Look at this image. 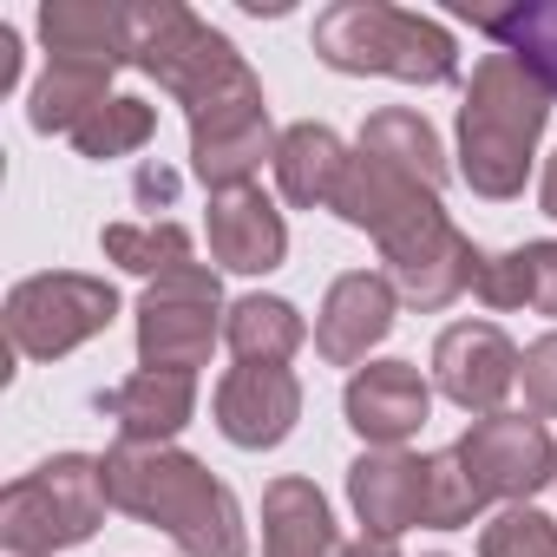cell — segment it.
<instances>
[{
	"mask_svg": "<svg viewBox=\"0 0 557 557\" xmlns=\"http://www.w3.org/2000/svg\"><path fill=\"white\" fill-rule=\"evenodd\" d=\"M106 498L145 524H158L184 557H249L243 505L236 492L190 453L177 446H132L119 440L106 459Z\"/></svg>",
	"mask_w": 557,
	"mask_h": 557,
	"instance_id": "cell-1",
	"label": "cell"
},
{
	"mask_svg": "<svg viewBox=\"0 0 557 557\" xmlns=\"http://www.w3.org/2000/svg\"><path fill=\"white\" fill-rule=\"evenodd\" d=\"M544 125H550V92L511 53H485L459 106V177L492 203L518 197Z\"/></svg>",
	"mask_w": 557,
	"mask_h": 557,
	"instance_id": "cell-2",
	"label": "cell"
},
{
	"mask_svg": "<svg viewBox=\"0 0 557 557\" xmlns=\"http://www.w3.org/2000/svg\"><path fill=\"white\" fill-rule=\"evenodd\" d=\"M315 60L335 73H387L400 86H446L459 73L453 34L387 0H335L315 14Z\"/></svg>",
	"mask_w": 557,
	"mask_h": 557,
	"instance_id": "cell-3",
	"label": "cell"
},
{
	"mask_svg": "<svg viewBox=\"0 0 557 557\" xmlns=\"http://www.w3.org/2000/svg\"><path fill=\"white\" fill-rule=\"evenodd\" d=\"M125 66L151 73L184 112H197V106H210V99L256 79L243 66V53L210 21L177 8V0H132L125 8Z\"/></svg>",
	"mask_w": 557,
	"mask_h": 557,
	"instance_id": "cell-4",
	"label": "cell"
},
{
	"mask_svg": "<svg viewBox=\"0 0 557 557\" xmlns=\"http://www.w3.org/2000/svg\"><path fill=\"white\" fill-rule=\"evenodd\" d=\"M106 472L86 453H53L0 492V544L14 557H53L106 524Z\"/></svg>",
	"mask_w": 557,
	"mask_h": 557,
	"instance_id": "cell-5",
	"label": "cell"
},
{
	"mask_svg": "<svg viewBox=\"0 0 557 557\" xmlns=\"http://www.w3.org/2000/svg\"><path fill=\"white\" fill-rule=\"evenodd\" d=\"M119 315V289L106 275H79V269H47L27 275L8 296V342L27 361H60L73 348H86L92 335H106Z\"/></svg>",
	"mask_w": 557,
	"mask_h": 557,
	"instance_id": "cell-6",
	"label": "cell"
},
{
	"mask_svg": "<svg viewBox=\"0 0 557 557\" xmlns=\"http://www.w3.org/2000/svg\"><path fill=\"white\" fill-rule=\"evenodd\" d=\"M381 243V262H387V283L407 309H446L459 302L466 289H479V275H485V256L466 230H453L446 203H426L413 210L407 223H394Z\"/></svg>",
	"mask_w": 557,
	"mask_h": 557,
	"instance_id": "cell-7",
	"label": "cell"
},
{
	"mask_svg": "<svg viewBox=\"0 0 557 557\" xmlns=\"http://www.w3.org/2000/svg\"><path fill=\"white\" fill-rule=\"evenodd\" d=\"M223 283L216 269L190 262L177 275H158L138 302V361L164 374H197L223 335Z\"/></svg>",
	"mask_w": 557,
	"mask_h": 557,
	"instance_id": "cell-8",
	"label": "cell"
},
{
	"mask_svg": "<svg viewBox=\"0 0 557 557\" xmlns=\"http://www.w3.org/2000/svg\"><path fill=\"white\" fill-rule=\"evenodd\" d=\"M190 119V171L210 197H230V190H249L262 158L275 164V125H269V106H262V79L184 112Z\"/></svg>",
	"mask_w": 557,
	"mask_h": 557,
	"instance_id": "cell-9",
	"label": "cell"
},
{
	"mask_svg": "<svg viewBox=\"0 0 557 557\" xmlns=\"http://www.w3.org/2000/svg\"><path fill=\"white\" fill-rule=\"evenodd\" d=\"M459 459L472 466V479L492 498H511V505H524L531 492H544L557 479V440L544 433V420H524V413L472 420L459 440Z\"/></svg>",
	"mask_w": 557,
	"mask_h": 557,
	"instance_id": "cell-10",
	"label": "cell"
},
{
	"mask_svg": "<svg viewBox=\"0 0 557 557\" xmlns=\"http://www.w3.org/2000/svg\"><path fill=\"white\" fill-rule=\"evenodd\" d=\"M433 381H440V394L453 407H466V413L485 420L518 387V348L505 342L498 322H453L433 342Z\"/></svg>",
	"mask_w": 557,
	"mask_h": 557,
	"instance_id": "cell-11",
	"label": "cell"
},
{
	"mask_svg": "<svg viewBox=\"0 0 557 557\" xmlns=\"http://www.w3.org/2000/svg\"><path fill=\"white\" fill-rule=\"evenodd\" d=\"M302 420V381L289 368H262V361H243L216 381V433L243 453H262V446H283Z\"/></svg>",
	"mask_w": 557,
	"mask_h": 557,
	"instance_id": "cell-12",
	"label": "cell"
},
{
	"mask_svg": "<svg viewBox=\"0 0 557 557\" xmlns=\"http://www.w3.org/2000/svg\"><path fill=\"white\" fill-rule=\"evenodd\" d=\"M394 309H400V296H394L387 275H374V269L335 275L329 296H322V315H315V348H322V361H329V368H361L368 348L387 342Z\"/></svg>",
	"mask_w": 557,
	"mask_h": 557,
	"instance_id": "cell-13",
	"label": "cell"
},
{
	"mask_svg": "<svg viewBox=\"0 0 557 557\" xmlns=\"http://www.w3.org/2000/svg\"><path fill=\"white\" fill-rule=\"evenodd\" d=\"M342 407L368 446H407L433 413V387L413 361H368V368H355Z\"/></svg>",
	"mask_w": 557,
	"mask_h": 557,
	"instance_id": "cell-14",
	"label": "cell"
},
{
	"mask_svg": "<svg viewBox=\"0 0 557 557\" xmlns=\"http://www.w3.org/2000/svg\"><path fill=\"white\" fill-rule=\"evenodd\" d=\"M348 505L368 524V537H400L426 524V459L400 446H368L348 466Z\"/></svg>",
	"mask_w": 557,
	"mask_h": 557,
	"instance_id": "cell-15",
	"label": "cell"
},
{
	"mask_svg": "<svg viewBox=\"0 0 557 557\" xmlns=\"http://www.w3.org/2000/svg\"><path fill=\"white\" fill-rule=\"evenodd\" d=\"M99 413H112L119 440H132V446H171L190 426V413H197V374L138 368L132 381L99 394Z\"/></svg>",
	"mask_w": 557,
	"mask_h": 557,
	"instance_id": "cell-16",
	"label": "cell"
},
{
	"mask_svg": "<svg viewBox=\"0 0 557 557\" xmlns=\"http://www.w3.org/2000/svg\"><path fill=\"white\" fill-rule=\"evenodd\" d=\"M210 256L236 275H262L289 256V223L256 184L249 190H230V197H210Z\"/></svg>",
	"mask_w": 557,
	"mask_h": 557,
	"instance_id": "cell-17",
	"label": "cell"
},
{
	"mask_svg": "<svg viewBox=\"0 0 557 557\" xmlns=\"http://www.w3.org/2000/svg\"><path fill=\"white\" fill-rule=\"evenodd\" d=\"M262 557H348L315 479H275L262 492Z\"/></svg>",
	"mask_w": 557,
	"mask_h": 557,
	"instance_id": "cell-18",
	"label": "cell"
},
{
	"mask_svg": "<svg viewBox=\"0 0 557 557\" xmlns=\"http://www.w3.org/2000/svg\"><path fill=\"white\" fill-rule=\"evenodd\" d=\"M426 203H440V190H426L420 177H407V171H394V164H381L368 151H355V164H348V177L335 190V216L368 230V236H387L394 223H407Z\"/></svg>",
	"mask_w": 557,
	"mask_h": 557,
	"instance_id": "cell-19",
	"label": "cell"
},
{
	"mask_svg": "<svg viewBox=\"0 0 557 557\" xmlns=\"http://www.w3.org/2000/svg\"><path fill=\"white\" fill-rule=\"evenodd\" d=\"M348 145L329 132V125H289L283 145H275V184H283V197L296 210H335V190L348 177Z\"/></svg>",
	"mask_w": 557,
	"mask_h": 557,
	"instance_id": "cell-20",
	"label": "cell"
},
{
	"mask_svg": "<svg viewBox=\"0 0 557 557\" xmlns=\"http://www.w3.org/2000/svg\"><path fill=\"white\" fill-rule=\"evenodd\" d=\"M40 40L53 60H86V66H125V8L112 0H47L40 8Z\"/></svg>",
	"mask_w": 557,
	"mask_h": 557,
	"instance_id": "cell-21",
	"label": "cell"
},
{
	"mask_svg": "<svg viewBox=\"0 0 557 557\" xmlns=\"http://www.w3.org/2000/svg\"><path fill=\"white\" fill-rule=\"evenodd\" d=\"M106 86H112V66L47 60V73L34 79V99H27V125H34V132H47V138H53V132H66V138H73V132H79V125L112 99Z\"/></svg>",
	"mask_w": 557,
	"mask_h": 557,
	"instance_id": "cell-22",
	"label": "cell"
},
{
	"mask_svg": "<svg viewBox=\"0 0 557 557\" xmlns=\"http://www.w3.org/2000/svg\"><path fill=\"white\" fill-rule=\"evenodd\" d=\"M472 27L498 40L544 92H557V0H518V8H472Z\"/></svg>",
	"mask_w": 557,
	"mask_h": 557,
	"instance_id": "cell-23",
	"label": "cell"
},
{
	"mask_svg": "<svg viewBox=\"0 0 557 557\" xmlns=\"http://www.w3.org/2000/svg\"><path fill=\"white\" fill-rule=\"evenodd\" d=\"M479 302L492 309H537L557 322V243H518L505 256H485L479 275Z\"/></svg>",
	"mask_w": 557,
	"mask_h": 557,
	"instance_id": "cell-24",
	"label": "cell"
},
{
	"mask_svg": "<svg viewBox=\"0 0 557 557\" xmlns=\"http://www.w3.org/2000/svg\"><path fill=\"white\" fill-rule=\"evenodd\" d=\"M355 151H368V158H381V164H394V171H407V177H420L426 190H440L446 184V145H440V132L420 119V112H407V106H387V112H374L368 125H361V145Z\"/></svg>",
	"mask_w": 557,
	"mask_h": 557,
	"instance_id": "cell-25",
	"label": "cell"
},
{
	"mask_svg": "<svg viewBox=\"0 0 557 557\" xmlns=\"http://www.w3.org/2000/svg\"><path fill=\"white\" fill-rule=\"evenodd\" d=\"M223 342L236 348V361L283 368V361L309 342V329H302L296 302H283V296H243V302H230V315H223Z\"/></svg>",
	"mask_w": 557,
	"mask_h": 557,
	"instance_id": "cell-26",
	"label": "cell"
},
{
	"mask_svg": "<svg viewBox=\"0 0 557 557\" xmlns=\"http://www.w3.org/2000/svg\"><path fill=\"white\" fill-rule=\"evenodd\" d=\"M99 249H106L119 269L145 275V283L190 269V230H184V223H106V230H99Z\"/></svg>",
	"mask_w": 557,
	"mask_h": 557,
	"instance_id": "cell-27",
	"label": "cell"
},
{
	"mask_svg": "<svg viewBox=\"0 0 557 557\" xmlns=\"http://www.w3.org/2000/svg\"><path fill=\"white\" fill-rule=\"evenodd\" d=\"M151 132H158V106H145V99H106L79 132H73V151L79 158H132V151H145L151 145Z\"/></svg>",
	"mask_w": 557,
	"mask_h": 557,
	"instance_id": "cell-28",
	"label": "cell"
},
{
	"mask_svg": "<svg viewBox=\"0 0 557 557\" xmlns=\"http://www.w3.org/2000/svg\"><path fill=\"white\" fill-rule=\"evenodd\" d=\"M485 485L472 479V466L459 459V446H446V453H426V524L433 531H459V524H472L479 511H485Z\"/></svg>",
	"mask_w": 557,
	"mask_h": 557,
	"instance_id": "cell-29",
	"label": "cell"
},
{
	"mask_svg": "<svg viewBox=\"0 0 557 557\" xmlns=\"http://www.w3.org/2000/svg\"><path fill=\"white\" fill-rule=\"evenodd\" d=\"M479 557H557V524L531 505H505L479 531Z\"/></svg>",
	"mask_w": 557,
	"mask_h": 557,
	"instance_id": "cell-30",
	"label": "cell"
},
{
	"mask_svg": "<svg viewBox=\"0 0 557 557\" xmlns=\"http://www.w3.org/2000/svg\"><path fill=\"white\" fill-rule=\"evenodd\" d=\"M518 381H524V400L537 420H557V335H537L524 355H518Z\"/></svg>",
	"mask_w": 557,
	"mask_h": 557,
	"instance_id": "cell-31",
	"label": "cell"
},
{
	"mask_svg": "<svg viewBox=\"0 0 557 557\" xmlns=\"http://www.w3.org/2000/svg\"><path fill=\"white\" fill-rule=\"evenodd\" d=\"M132 197H138L145 210L171 203V197H177V171H164V164H138V177H132Z\"/></svg>",
	"mask_w": 557,
	"mask_h": 557,
	"instance_id": "cell-32",
	"label": "cell"
},
{
	"mask_svg": "<svg viewBox=\"0 0 557 557\" xmlns=\"http://www.w3.org/2000/svg\"><path fill=\"white\" fill-rule=\"evenodd\" d=\"M14 79H21V34L0 27V92H8Z\"/></svg>",
	"mask_w": 557,
	"mask_h": 557,
	"instance_id": "cell-33",
	"label": "cell"
},
{
	"mask_svg": "<svg viewBox=\"0 0 557 557\" xmlns=\"http://www.w3.org/2000/svg\"><path fill=\"white\" fill-rule=\"evenodd\" d=\"M348 557H400V550H394V537H368V531H361V537L348 544Z\"/></svg>",
	"mask_w": 557,
	"mask_h": 557,
	"instance_id": "cell-34",
	"label": "cell"
},
{
	"mask_svg": "<svg viewBox=\"0 0 557 557\" xmlns=\"http://www.w3.org/2000/svg\"><path fill=\"white\" fill-rule=\"evenodd\" d=\"M537 203H544V216H557V151H550V164H544V184H537Z\"/></svg>",
	"mask_w": 557,
	"mask_h": 557,
	"instance_id": "cell-35",
	"label": "cell"
}]
</instances>
